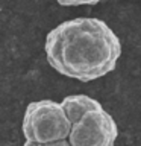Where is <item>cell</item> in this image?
I'll return each instance as SVG.
<instances>
[{
    "instance_id": "cell-2",
    "label": "cell",
    "mask_w": 141,
    "mask_h": 146,
    "mask_svg": "<svg viewBox=\"0 0 141 146\" xmlns=\"http://www.w3.org/2000/svg\"><path fill=\"white\" fill-rule=\"evenodd\" d=\"M21 128L26 140L35 143H50L67 139L71 123L61 104L43 99L30 102L26 107Z\"/></svg>"
},
{
    "instance_id": "cell-1",
    "label": "cell",
    "mask_w": 141,
    "mask_h": 146,
    "mask_svg": "<svg viewBox=\"0 0 141 146\" xmlns=\"http://www.w3.org/2000/svg\"><path fill=\"white\" fill-rule=\"evenodd\" d=\"M44 50L59 75L90 82L117 67L121 43L103 20L77 17L53 27L45 36Z\"/></svg>"
},
{
    "instance_id": "cell-4",
    "label": "cell",
    "mask_w": 141,
    "mask_h": 146,
    "mask_svg": "<svg viewBox=\"0 0 141 146\" xmlns=\"http://www.w3.org/2000/svg\"><path fill=\"white\" fill-rule=\"evenodd\" d=\"M61 107L65 113L67 119L70 120V123H74L76 120H79L82 117V114H85L90 110L96 108H102V104L99 100H96L93 98L86 94H71L64 98L61 102Z\"/></svg>"
},
{
    "instance_id": "cell-3",
    "label": "cell",
    "mask_w": 141,
    "mask_h": 146,
    "mask_svg": "<svg viewBox=\"0 0 141 146\" xmlns=\"http://www.w3.org/2000/svg\"><path fill=\"white\" fill-rule=\"evenodd\" d=\"M118 135V126L106 110L96 108L82 114L71 123L67 140L70 146H114Z\"/></svg>"
},
{
    "instance_id": "cell-6",
    "label": "cell",
    "mask_w": 141,
    "mask_h": 146,
    "mask_svg": "<svg viewBox=\"0 0 141 146\" xmlns=\"http://www.w3.org/2000/svg\"><path fill=\"white\" fill-rule=\"evenodd\" d=\"M23 146H70L67 139L64 140H58V141H50V143H35V141H29L26 140V143Z\"/></svg>"
},
{
    "instance_id": "cell-5",
    "label": "cell",
    "mask_w": 141,
    "mask_h": 146,
    "mask_svg": "<svg viewBox=\"0 0 141 146\" xmlns=\"http://www.w3.org/2000/svg\"><path fill=\"white\" fill-rule=\"evenodd\" d=\"M61 6H80V5H96L100 0H56Z\"/></svg>"
}]
</instances>
